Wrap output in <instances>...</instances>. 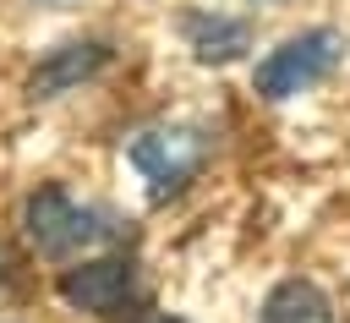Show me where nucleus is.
<instances>
[{
	"label": "nucleus",
	"mask_w": 350,
	"mask_h": 323,
	"mask_svg": "<svg viewBox=\"0 0 350 323\" xmlns=\"http://www.w3.org/2000/svg\"><path fill=\"white\" fill-rule=\"evenodd\" d=\"M180 27H186V44L202 66H230L252 49V22L230 16V11H191Z\"/></svg>",
	"instance_id": "obj_6"
},
{
	"label": "nucleus",
	"mask_w": 350,
	"mask_h": 323,
	"mask_svg": "<svg viewBox=\"0 0 350 323\" xmlns=\"http://www.w3.org/2000/svg\"><path fill=\"white\" fill-rule=\"evenodd\" d=\"M339 55H345V33L339 27H306V33H295V38H284L279 49H268L262 60H257V93L262 99H295V93H306V88H317L334 66H339Z\"/></svg>",
	"instance_id": "obj_2"
},
{
	"label": "nucleus",
	"mask_w": 350,
	"mask_h": 323,
	"mask_svg": "<svg viewBox=\"0 0 350 323\" xmlns=\"http://www.w3.org/2000/svg\"><path fill=\"white\" fill-rule=\"evenodd\" d=\"M137 323H180V318H170V312H142Z\"/></svg>",
	"instance_id": "obj_8"
},
{
	"label": "nucleus",
	"mask_w": 350,
	"mask_h": 323,
	"mask_svg": "<svg viewBox=\"0 0 350 323\" xmlns=\"http://www.w3.org/2000/svg\"><path fill=\"white\" fill-rule=\"evenodd\" d=\"M22 224H27V241L44 252V257H77V252H93V246H109L126 235V219L104 203H82L71 197L66 186H44L27 197L22 208Z\"/></svg>",
	"instance_id": "obj_1"
},
{
	"label": "nucleus",
	"mask_w": 350,
	"mask_h": 323,
	"mask_svg": "<svg viewBox=\"0 0 350 323\" xmlns=\"http://www.w3.org/2000/svg\"><path fill=\"white\" fill-rule=\"evenodd\" d=\"M0 285H5V252H0Z\"/></svg>",
	"instance_id": "obj_9"
},
{
	"label": "nucleus",
	"mask_w": 350,
	"mask_h": 323,
	"mask_svg": "<svg viewBox=\"0 0 350 323\" xmlns=\"http://www.w3.org/2000/svg\"><path fill=\"white\" fill-rule=\"evenodd\" d=\"M60 296H66L77 312L115 318V312L137 296V263H131V257H93V263H77V268L60 274Z\"/></svg>",
	"instance_id": "obj_4"
},
{
	"label": "nucleus",
	"mask_w": 350,
	"mask_h": 323,
	"mask_svg": "<svg viewBox=\"0 0 350 323\" xmlns=\"http://www.w3.org/2000/svg\"><path fill=\"white\" fill-rule=\"evenodd\" d=\"M208 142H213V137H208V131H197V126H153V131L131 137L126 159L142 170L148 197H153V203H164V197H175V192L202 170Z\"/></svg>",
	"instance_id": "obj_3"
},
{
	"label": "nucleus",
	"mask_w": 350,
	"mask_h": 323,
	"mask_svg": "<svg viewBox=\"0 0 350 323\" xmlns=\"http://www.w3.org/2000/svg\"><path fill=\"white\" fill-rule=\"evenodd\" d=\"M262 323H334V307L312 279H279L262 301Z\"/></svg>",
	"instance_id": "obj_7"
},
{
	"label": "nucleus",
	"mask_w": 350,
	"mask_h": 323,
	"mask_svg": "<svg viewBox=\"0 0 350 323\" xmlns=\"http://www.w3.org/2000/svg\"><path fill=\"white\" fill-rule=\"evenodd\" d=\"M104 60H109V44H98V38H71V44L49 49V55L33 66V77H27V93H33V99H60L66 88L88 82V77H93Z\"/></svg>",
	"instance_id": "obj_5"
}]
</instances>
